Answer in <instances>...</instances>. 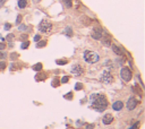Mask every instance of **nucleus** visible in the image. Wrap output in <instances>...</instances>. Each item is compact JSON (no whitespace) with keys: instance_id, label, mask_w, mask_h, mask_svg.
Listing matches in <instances>:
<instances>
[{"instance_id":"nucleus-1","label":"nucleus","mask_w":145,"mask_h":129,"mask_svg":"<svg viewBox=\"0 0 145 129\" xmlns=\"http://www.w3.org/2000/svg\"><path fill=\"white\" fill-rule=\"evenodd\" d=\"M90 103L91 106L95 111L102 112L108 106V100L103 94H91L90 95Z\"/></svg>"},{"instance_id":"nucleus-2","label":"nucleus","mask_w":145,"mask_h":129,"mask_svg":"<svg viewBox=\"0 0 145 129\" xmlns=\"http://www.w3.org/2000/svg\"><path fill=\"white\" fill-rule=\"evenodd\" d=\"M83 57H84V60L87 62V64H95V62H98L99 59H100V57H99V55L96 52L90 51V50H86V51H84V55H83Z\"/></svg>"},{"instance_id":"nucleus-3","label":"nucleus","mask_w":145,"mask_h":129,"mask_svg":"<svg viewBox=\"0 0 145 129\" xmlns=\"http://www.w3.org/2000/svg\"><path fill=\"white\" fill-rule=\"evenodd\" d=\"M52 30V24L47 19L41 21V23L39 24V31L41 33H49Z\"/></svg>"},{"instance_id":"nucleus-4","label":"nucleus","mask_w":145,"mask_h":129,"mask_svg":"<svg viewBox=\"0 0 145 129\" xmlns=\"http://www.w3.org/2000/svg\"><path fill=\"white\" fill-rule=\"evenodd\" d=\"M100 80L104 84H111V83H113L115 79H113V76L111 75V73L109 70H103V73L100 77Z\"/></svg>"},{"instance_id":"nucleus-5","label":"nucleus","mask_w":145,"mask_h":129,"mask_svg":"<svg viewBox=\"0 0 145 129\" xmlns=\"http://www.w3.org/2000/svg\"><path fill=\"white\" fill-rule=\"evenodd\" d=\"M120 76H121L122 78V80H125V82H129L132 79V77H133V74H132V70L129 68L127 67H124L120 70Z\"/></svg>"},{"instance_id":"nucleus-6","label":"nucleus","mask_w":145,"mask_h":129,"mask_svg":"<svg viewBox=\"0 0 145 129\" xmlns=\"http://www.w3.org/2000/svg\"><path fill=\"white\" fill-rule=\"evenodd\" d=\"M70 71H72V74H74L75 76H82L83 74H84V69L81 65H74L72 69H70Z\"/></svg>"},{"instance_id":"nucleus-7","label":"nucleus","mask_w":145,"mask_h":129,"mask_svg":"<svg viewBox=\"0 0 145 129\" xmlns=\"http://www.w3.org/2000/svg\"><path fill=\"white\" fill-rule=\"evenodd\" d=\"M136 105H137V100L135 99L134 96H130L127 101V104H126L127 109L129 110V111H132V110H134L135 108H136Z\"/></svg>"},{"instance_id":"nucleus-8","label":"nucleus","mask_w":145,"mask_h":129,"mask_svg":"<svg viewBox=\"0 0 145 129\" xmlns=\"http://www.w3.org/2000/svg\"><path fill=\"white\" fill-rule=\"evenodd\" d=\"M92 37L94 40H101V37H102V30L99 27L94 28L93 32H92Z\"/></svg>"},{"instance_id":"nucleus-9","label":"nucleus","mask_w":145,"mask_h":129,"mask_svg":"<svg viewBox=\"0 0 145 129\" xmlns=\"http://www.w3.org/2000/svg\"><path fill=\"white\" fill-rule=\"evenodd\" d=\"M112 121H113V117H112V114H110V113H107V114L102 118V122L104 125H110Z\"/></svg>"},{"instance_id":"nucleus-10","label":"nucleus","mask_w":145,"mask_h":129,"mask_svg":"<svg viewBox=\"0 0 145 129\" xmlns=\"http://www.w3.org/2000/svg\"><path fill=\"white\" fill-rule=\"evenodd\" d=\"M111 48H112V51L116 53L117 56L118 57H121V56H124V50H121V48H120V46H118V45H116V44H113L112 46H111Z\"/></svg>"},{"instance_id":"nucleus-11","label":"nucleus","mask_w":145,"mask_h":129,"mask_svg":"<svg viewBox=\"0 0 145 129\" xmlns=\"http://www.w3.org/2000/svg\"><path fill=\"white\" fill-rule=\"evenodd\" d=\"M101 41H102V43L106 46H109L111 45V40H110V36L108 35L107 33H104V35H102V37H101Z\"/></svg>"},{"instance_id":"nucleus-12","label":"nucleus","mask_w":145,"mask_h":129,"mask_svg":"<svg viewBox=\"0 0 145 129\" xmlns=\"http://www.w3.org/2000/svg\"><path fill=\"white\" fill-rule=\"evenodd\" d=\"M122 108H124V103H122L121 101H116L113 102L112 104V109L115 110V111H120Z\"/></svg>"},{"instance_id":"nucleus-13","label":"nucleus","mask_w":145,"mask_h":129,"mask_svg":"<svg viewBox=\"0 0 145 129\" xmlns=\"http://www.w3.org/2000/svg\"><path fill=\"white\" fill-rule=\"evenodd\" d=\"M17 5H18V7H19L20 9L25 8L26 6H27V0H18V1H17Z\"/></svg>"},{"instance_id":"nucleus-14","label":"nucleus","mask_w":145,"mask_h":129,"mask_svg":"<svg viewBox=\"0 0 145 129\" xmlns=\"http://www.w3.org/2000/svg\"><path fill=\"white\" fill-rule=\"evenodd\" d=\"M64 33L66 34L67 36H69V37L73 36V30H72L70 27H66V28H65V30H64Z\"/></svg>"},{"instance_id":"nucleus-15","label":"nucleus","mask_w":145,"mask_h":129,"mask_svg":"<svg viewBox=\"0 0 145 129\" xmlns=\"http://www.w3.org/2000/svg\"><path fill=\"white\" fill-rule=\"evenodd\" d=\"M63 2H64V5L66 6L67 8H72V6H73L72 0H63Z\"/></svg>"},{"instance_id":"nucleus-16","label":"nucleus","mask_w":145,"mask_h":129,"mask_svg":"<svg viewBox=\"0 0 145 129\" xmlns=\"http://www.w3.org/2000/svg\"><path fill=\"white\" fill-rule=\"evenodd\" d=\"M47 45V41H41L40 40L38 43H36V48H43V46Z\"/></svg>"},{"instance_id":"nucleus-17","label":"nucleus","mask_w":145,"mask_h":129,"mask_svg":"<svg viewBox=\"0 0 145 129\" xmlns=\"http://www.w3.org/2000/svg\"><path fill=\"white\" fill-rule=\"evenodd\" d=\"M29 46H30V42H29V41H24V42L20 44V48L23 49V50L27 49V48H29Z\"/></svg>"},{"instance_id":"nucleus-18","label":"nucleus","mask_w":145,"mask_h":129,"mask_svg":"<svg viewBox=\"0 0 145 129\" xmlns=\"http://www.w3.org/2000/svg\"><path fill=\"white\" fill-rule=\"evenodd\" d=\"M42 67H43L42 64H40V62H39V64H36V65L33 66V69H34V70H36V71H40L42 69Z\"/></svg>"},{"instance_id":"nucleus-19","label":"nucleus","mask_w":145,"mask_h":129,"mask_svg":"<svg viewBox=\"0 0 145 129\" xmlns=\"http://www.w3.org/2000/svg\"><path fill=\"white\" fill-rule=\"evenodd\" d=\"M52 86H59V80H58V78H54V79L52 80Z\"/></svg>"},{"instance_id":"nucleus-20","label":"nucleus","mask_w":145,"mask_h":129,"mask_svg":"<svg viewBox=\"0 0 145 129\" xmlns=\"http://www.w3.org/2000/svg\"><path fill=\"white\" fill-rule=\"evenodd\" d=\"M68 80H69V78H68V77H67V76H64L63 78H61V80H60V82H61L63 84H66Z\"/></svg>"},{"instance_id":"nucleus-21","label":"nucleus","mask_w":145,"mask_h":129,"mask_svg":"<svg viewBox=\"0 0 145 129\" xmlns=\"http://www.w3.org/2000/svg\"><path fill=\"white\" fill-rule=\"evenodd\" d=\"M82 89H83V86H82L81 83H77V84L75 85V90H76V91H79V90H82Z\"/></svg>"},{"instance_id":"nucleus-22","label":"nucleus","mask_w":145,"mask_h":129,"mask_svg":"<svg viewBox=\"0 0 145 129\" xmlns=\"http://www.w3.org/2000/svg\"><path fill=\"white\" fill-rule=\"evenodd\" d=\"M6 66H7V64H6L5 61H1V62H0V69H1V70H4V69L6 68Z\"/></svg>"},{"instance_id":"nucleus-23","label":"nucleus","mask_w":145,"mask_h":129,"mask_svg":"<svg viewBox=\"0 0 145 129\" xmlns=\"http://www.w3.org/2000/svg\"><path fill=\"white\" fill-rule=\"evenodd\" d=\"M18 30H19V31H26L27 26H26V25H19V26H18Z\"/></svg>"},{"instance_id":"nucleus-24","label":"nucleus","mask_w":145,"mask_h":129,"mask_svg":"<svg viewBox=\"0 0 145 129\" xmlns=\"http://www.w3.org/2000/svg\"><path fill=\"white\" fill-rule=\"evenodd\" d=\"M17 57H18L17 53H11V55H10V59H11V60H16Z\"/></svg>"},{"instance_id":"nucleus-25","label":"nucleus","mask_w":145,"mask_h":129,"mask_svg":"<svg viewBox=\"0 0 145 129\" xmlns=\"http://www.w3.org/2000/svg\"><path fill=\"white\" fill-rule=\"evenodd\" d=\"M68 60H57V64L58 65H66Z\"/></svg>"},{"instance_id":"nucleus-26","label":"nucleus","mask_w":145,"mask_h":129,"mask_svg":"<svg viewBox=\"0 0 145 129\" xmlns=\"http://www.w3.org/2000/svg\"><path fill=\"white\" fill-rule=\"evenodd\" d=\"M64 97H65V99H69V100H70V99H73V93L67 94V95H65Z\"/></svg>"},{"instance_id":"nucleus-27","label":"nucleus","mask_w":145,"mask_h":129,"mask_svg":"<svg viewBox=\"0 0 145 129\" xmlns=\"http://www.w3.org/2000/svg\"><path fill=\"white\" fill-rule=\"evenodd\" d=\"M20 22H22V16L19 15V16L17 17V19H16V24L18 25V24H20Z\"/></svg>"},{"instance_id":"nucleus-28","label":"nucleus","mask_w":145,"mask_h":129,"mask_svg":"<svg viewBox=\"0 0 145 129\" xmlns=\"http://www.w3.org/2000/svg\"><path fill=\"white\" fill-rule=\"evenodd\" d=\"M40 40H41V36H40V35H35L34 36V41H35V42H39Z\"/></svg>"},{"instance_id":"nucleus-29","label":"nucleus","mask_w":145,"mask_h":129,"mask_svg":"<svg viewBox=\"0 0 145 129\" xmlns=\"http://www.w3.org/2000/svg\"><path fill=\"white\" fill-rule=\"evenodd\" d=\"M13 39H14V34H9V35L7 36V40L8 41H11Z\"/></svg>"},{"instance_id":"nucleus-30","label":"nucleus","mask_w":145,"mask_h":129,"mask_svg":"<svg viewBox=\"0 0 145 129\" xmlns=\"http://www.w3.org/2000/svg\"><path fill=\"white\" fill-rule=\"evenodd\" d=\"M6 48V44L5 43H0V51H2V50H4Z\"/></svg>"},{"instance_id":"nucleus-31","label":"nucleus","mask_w":145,"mask_h":129,"mask_svg":"<svg viewBox=\"0 0 145 129\" xmlns=\"http://www.w3.org/2000/svg\"><path fill=\"white\" fill-rule=\"evenodd\" d=\"M10 27H11V25H10V24H8V23H7V24H5V30H6V31H8Z\"/></svg>"},{"instance_id":"nucleus-32","label":"nucleus","mask_w":145,"mask_h":129,"mask_svg":"<svg viewBox=\"0 0 145 129\" xmlns=\"http://www.w3.org/2000/svg\"><path fill=\"white\" fill-rule=\"evenodd\" d=\"M94 128V125H87L86 126V129H93Z\"/></svg>"},{"instance_id":"nucleus-33","label":"nucleus","mask_w":145,"mask_h":129,"mask_svg":"<svg viewBox=\"0 0 145 129\" xmlns=\"http://www.w3.org/2000/svg\"><path fill=\"white\" fill-rule=\"evenodd\" d=\"M6 56H7L6 53H0V58H1V59H5V58H6Z\"/></svg>"},{"instance_id":"nucleus-34","label":"nucleus","mask_w":145,"mask_h":129,"mask_svg":"<svg viewBox=\"0 0 145 129\" xmlns=\"http://www.w3.org/2000/svg\"><path fill=\"white\" fill-rule=\"evenodd\" d=\"M5 1H6V0H0V8H1L2 6H4V4H5Z\"/></svg>"},{"instance_id":"nucleus-35","label":"nucleus","mask_w":145,"mask_h":129,"mask_svg":"<svg viewBox=\"0 0 145 129\" xmlns=\"http://www.w3.org/2000/svg\"><path fill=\"white\" fill-rule=\"evenodd\" d=\"M137 125H138V124H136V125H134V126H132V127L129 128V129H136V128H137Z\"/></svg>"},{"instance_id":"nucleus-36","label":"nucleus","mask_w":145,"mask_h":129,"mask_svg":"<svg viewBox=\"0 0 145 129\" xmlns=\"http://www.w3.org/2000/svg\"><path fill=\"white\" fill-rule=\"evenodd\" d=\"M40 1H41V0H33V2H34V4H39Z\"/></svg>"},{"instance_id":"nucleus-37","label":"nucleus","mask_w":145,"mask_h":129,"mask_svg":"<svg viewBox=\"0 0 145 129\" xmlns=\"http://www.w3.org/2000/svg\"><path fill=\"white\" fill-rule=\"evenodd\" d=\"M26 39H27L26 35H22V40H26Z\"/></svg>"},{"instance_id":"nucleus-38","label":"nucleus","mask_w":145,"mask_h":129,"mask_svg":"<svg viewBox=\"0 0 145 129\" xmlns=\"http://www.w3.org/2000/svg\"><path fill=\"white\" fill-rule=\"evenodd\" d=\"M0 39H1V35H0Z\"/></svg>"}]
</instances>
